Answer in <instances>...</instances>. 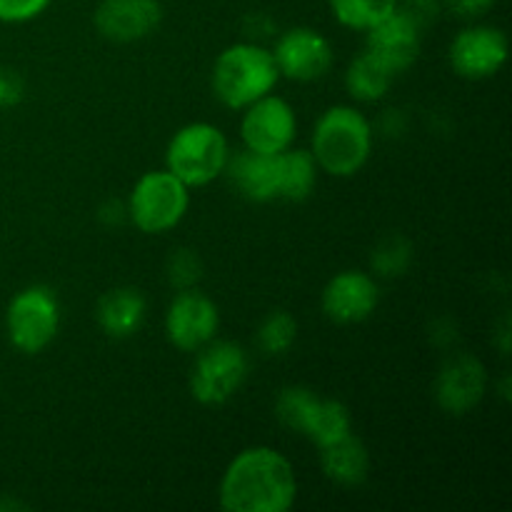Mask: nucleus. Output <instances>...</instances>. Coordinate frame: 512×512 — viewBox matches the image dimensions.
<instances>
[{
	"instance_id": "a211bd4d",
	"label": "nucleus",
	"mask_w": 512,
	"mask_h": 512,
	"mask_svg": "<svg viewBox=\"0 0 512 512\" xmlns=\"http://www.w3.org/2000/svg\"><path fill=\"white\" fill-rule=\"evenodd\" d=\"M320 450V468L325 478L343 488H358L370 478V450L355 433L343 435L335 443L323 445Z\"/></svg>"
},
{
	"instance_id": "9d476101",
	"label": "nucleus",
	"mask_w": 512,
	"mask_h": 512,
	"mask_svg": "<svg viewBox=\"0 0 512 512\" xmlns=\"http://www.w3.org/2000/svg\"><path fill=\"white\" fill-rule=\"evenodd\" d=\"M273 53L275 65H278L280 78L295 80V83H315L325 78L333 68V45L318 33L315 28H290L275 40Z\"/></svg>"
},
{
	"instance_id": "dca6fc26",
	"label": "nucleus",
	"mask_w": 512,
	"mask_h": 512,
	"mask_svg": "<svg viewBox=\"0 0 512 512\" xmlns=\"http://www.w3.org/2000/svg\"><path fill=\"white\" fill-rule=\"evenodd\" d=\"M223 175H228L233 188L250 203L278 200V153L263 155L248 148L230 153Z\"/></svg>"
},
{
	"instance_id": "4be33fe9",
	"label": "nucleus",
	"mask_w": 512,
	"mask_h": 512,
	"mask_svg": "<svg viewBox=\"0 0 512 512\" xmlns=\"http://www.w3.org/2000/svg\"><path fill=\"white\" fill-rule=\"evenodd\" d=\"M318 400L320 395L315 393L313 388H305V385H288V388L280 390L278 398H275V418H278V423L283 425V428L303 435Z\"/></svg>"
},
{
	"instance_id": "39448f33",
	"label": "nucleus",
	"mask_w": 512,
	"mask_h": 512,
	"mask_svg": "<svg viewBox=\"0 0 512 512\" xmlns=\"http://www.w3.org/2000/svg\"><path fill=\"white\" fill-rule=\"evenodd\" d=\"M128 218L140 233L163 235L183 223L190 208V188L170 170L140 175L128 198Z\"/></svg>"
},
{
	"instance_id": "b1692460",
	"label": "nucleus",
	"mask_w": 512,
	"mask_h": 512,
	"mask_svg": "<svg viewBox=\"0 0 512 512\" xmlns=\"http://www.w3.org/2000/svg\"><path fill=\"white\" fill-rule=\"evenodd\" d=\"M298 338V323L288 310H273L258 328V348L265 355H285Z\"/></svg>"
},
{
	"instance_id": "f3484780",
	"label": "nucleus",
	"mask_w": 512,
	"mask_h": 512,
	"mask_svg": "<svg viewBox=\"0 0 512 512\" xmlns=\"http://www.w3.org/2000/svg\"><path fill=\"white\" fill-rule=\"evenodd\" d=\"M145 313H148L145 295L130 285L108 290L100 295L98 305H95V320H98L100 330L113 340L133 338L143 328Z\"/></svg>"
},
{
	"instance_id": "a878e982",
	"label": "nucleus",
	"mask_w": 512,
	"mask_h": 512,
	"mask_svg": "<svg viewBox=\"0 0 512 512\" xmlns=\"http://www.w3.org/2000/svg\"><path fill=\"white\" fill-rule=\"evenodd\" d=\"M165 273H168L170 285H173L175 290L198 288L200 278H203V260H200V255L195 253V250L180 248L168 258Z\"/></svg>"
},
{
	"instance_id": "f257e3e1",
	"label": "nucleus",
	"mask_w": 512,
	"mask_h": 512,
	"mask_svg": "<svg viewBox=\"0 0 512 512\" xmlns=\"http://www.w3.org/2000/svg\"><path fill=\"white\" fill-rule=\"evenodd\" d=\"M298 498L293 463L270 445H253L235 455L218 485L225 512H288Z\"/></svg>"
},
{
	"instance_id": "6e6552de",
	"label": "nucleus",
	"mask_w": 512,
	"mask_h": 512,
	"mask_svg": "<svg viewBox=\"0 0 512 512\" xmlns=\"http://www.w3.org/2000/svg\"><path fill=\"white\" fill-rule=\"evenodd\" d=\"M298 135V115L295 108L280 95H263L260 100L243 108L240 118V140L243 148L253 153L275 155L293 148Z\"/></svg>"
},
{
	"instance_id": "f03ea898",
	"label": "nucleus",
	"mask_w": 512,
	"mask_h": 512,
	"mask_svg": "<svg viewBox=\"0 0 512 512\" xmlns=\"http://www.w3.org/2000/svg\"><path fill=\"white\" fill-rule=\"evenodd\" d=\"M373 125L353 105H333L318 118L310 155L320 173L330 178H353L373 155Z\"/></svg>"
},
{
	"instance_id": "20e7f679",
	"label": "nucleus",
	"mask_w": 512,
	"mask_h": 512,
	"mask_svg": "<svg viewBox=\"0 0 512 512\" xmlns=\"http://www.w3.org/2000/svg\"><path fill=\"white\" fill-rule=\"evenodd\" d=\"M230 145L223 130L213 123H188L170 138L165 148V170L188 188H205L225 173Z\"/></svg>"
},
{
	"instance_id": "7c9ffc66",
	"label": "nucleus",
	"mask_w": 512,
	"mask_h": 512,
	"mask_svg": "<svg viewBox=\"0 0 512 512\" xmlns=\"http://www.w3.org/2000/svg\"><path fill=\"white\" fill-rule=\"evenodd\" d=\"M0 510H28V505L18 503V500H0Z\"/></svg>"
},
{
	"instance_id": "412c9836",
	"label": "nucleus",
	"mask_w": 512,
	"mask_h": 512,
	"mask_svg": "<svg viewBox=\"0 0 512 512\" xmlns=\"http://www.w3.org/2000/svg\"><path fill=\"white\" fill-rule=\"evenodd\" d=\"M348 433H353V418H350L348 405L335 398H320L313 415H310L303 438L315 443V448H323V445L335 443Z\"/></svg>"
},
{
	"instance_id": "4468645a",
	"label": "nucleus",
	"mask_w": 512,
	"mask_h": 512,
	"mask_svg": "<svg viewBox=\"0 0 512 512\" xmlns=\"http://www.w3.org/2000/svg\"><path fill=\"white\" fill-rule=\"evenodd\" d=\"M93 23L110 43H138L160 28L163 5L160 0H100Z\"/></svg>"
},
{
	"instance_id": "9b49d317",
	"label": "nucleus",
	"mask_w": 512,
	"mask_h": 512,
	"mask_svg": "<svg viewBox=\"0 0 512 512\" xmlns=\"http://www.w3.org/2000/svg\"><path fill=\"white\" fill-rule=\"evenodd\" d=\"M448 58L460 78L488 80L508 63V35L495 25H470L455 35Z\"/></svg>"
},
{
	"instance_id": "5701e85b",
	"label": "nucleus",
	"mask_w": 512,
	"mask_h": 512,
	"mask_svg": "<svg viewBox=\"0 0 512 512\" xmlns=\"http://www.w3.org/2000/svg\"><path fill=\"white\" fill-rule=\"evenodd\" d=\"M328 3L340 25L365 33L383 18H388L398 8L400 0H328Z\"/></svg>"
},
{
	"instance_id": "c85d7f7f",
	"label": "nucleus",
	"mask_w": 512,
	"mask_h": 512,
	"mask_svg": "<svg viewBox=\"0 0 512 512\" xmlns=\"http://www.w3.org/2000/svg\"><path fill=\"white\" fill-rule=\"evenodd\" d=\"M25 98V80L18 70L0 68V110L15 108Z\"/></svg>"
},
{
	"instance_id": "423d86ee",
	"label": "nucleus",
	"mask_w": 512,
	"mask_h": 512,
	"mask_svg": "<svg viewBox=\"0 0 512 512\" xmlns=\"http://www.w3.org/2000/svg\"><path fill=\"white\" fill-rule=\"evenodd\" d=\"M250 375V355L233 340H210L195 353L190 368V395L205 408L233 400Z\"/></svg>"
},
{
	"instance_id": "6ab92c4d",
	"label": "nucleus",
	"mask_w": 512,
	"mask_h": 512,
	"mask_svg": "<svg viewBox=\"0 0 512 512\" xmlns=\"http://www.w3.org/2000/svg\"><path fill=\"white\" fill-rule=\"evenodd\" d=\"M318 163L310 150L288 148L278 153V200L303 203L318 185Z\"/></svg>"
},
{
	"instance_id": "cd10ccee",
	"label": "nucleus",
	"mask_w": 512,
	"mask_h": 512,
	"mask_svg": "<svg viewBox=\"0 0 512 512\" xmlns=\"http://www.w3.org/2000/svg\"><path fill=\"white\" fill-rule=\"evenodd\" d=\"M398 8L425 33V28L438 20L443 3L440 0H405V3H398Z\"/></svg>"
},
{
	"instance_id": "bb28decb",
	"label": "nucleus",
	"mask_w": 512,
	"mask_h": 512,
	"mask_svg": "<svg viewBox=\"0 0 512 512\" xmlns=\"http://www.w3.org/2000/svg\"><path fill=\"white\" fill-rule=\"evenodd\" d=\"M53 0H0V23H30L48 10Z\"/></svg>"
},
{
	"instance_id": "0eeeda50",
	"label": "nucleus",
	"mask_w": 512,
	"mask_h": 512,
	"mask_svg": "<svg viewBox=\"0 0 512 512\" xmlns=\"http://www.w3.org/2000/svg\"><path fill=\"white\" fill-rule=\"evenodd\" d=\"M60 300L48 285H28L10 298L5 310V333L23 355H38L58 338Z\"/></svg>"
},
{
	"instance_id": "c756f323",
	"label": "nucleus",
	"mask_w": 512,
	"mask_h": 512,
	"mask_svg": "<svg viewBox=\"0 0 512 512\" xmlns=\"http://www.w3.org/2000/svg\"><path fill=\"white\" fill-rule=\"evenodd\" d=\"M498 3V0H443L445 8L450 10V13H455L458 18H483L485 13H490L493 10V5Z\"/></svg>"
},
{
	"instance_id": "aec40b11",
	"label": "nucleus",
	"mask_w": 512,
	"mask_h": 512,
	"mask_svg": "<svg viewBox=\"0 0 512 512\" xmlns=\"http://www.w3.org/2000/svg\"><path fill=\"white\" fill-rule=\"evenodd\" d=\"M395 75L380 63L378 58L363 50V53L355 55L353 63L348 65V73H345V88L360 103H378L388 95V90L393 88Z\"/></svg>"
},
{
	"instance_id": "ddd939ff",
	"label": "nucleus",
	"mask_w": 512,
	"mask_h": 512,
	"mask_svg": "<svg viewBox=\"0 0 512 512\" xmlns=\"http://www.w3.org/2000/svg\"><path fill=\"white\" fill-rule=\"evenodd\" d=\"M378 280L365 270H340L328 280L320 295L325 318L338 325H355L378 310Z\"/></svg>"
},
{
	"instance_id": "7ed1b4c3",
	"label": "nucleus",
	"mask_w": 512,
	"mask_h": 512,
	"mask_svg": "<svg viewBox=\"0 0 512 512\" xmlns=\"http://www.w3.org/2000/svg\"><path fill=\"white\" fill-rule=\"evenodd\" d=\"M280 73L273 53L260 43H233L215 58L210 85L225 108L243 110L273 93Z\"/></svg>"
},
{
	"instance_id": "1a4fd4ad",
	"label": "nucleus",
	"mask_w": 512,
	"mask_h": 512,
	"mask_svg": "<svg viewBox=\"0 0 512 512\" xmlns=\"http://www.w3.org/2000/svg\"><path fill=\"white\" fill-rule=\"evenodd\" d=\"M220 310L213 298L198 288L178 290L165 310V338L180 353H198L218 338Z\"/></svg>"
},
{
	"instance_id": "f8f14e48",
	"label": "nucleus",
	"mask_w": 512,
	"mask_h": 512,
	"mask_svg": "<svg viewBox=\"0 0 512 512\" xmlns=\"http://www.w3.org/2000/svg\"><path fill=\"white\" fill-rule=\"evenodd\" d=\"M488 370L475 355L460 353L443 363L438 378H435V400L440 410L448 415H468L470 410L483 403L488 393Z\"/></svg>"
},
{
	"instance_id": "2eb2a0df",
	"label": "nucleus",
	"mask_w": 512,
	"mask_h": 512,
	"mask_svg": "<svg viewBox=\"0 0 512 512\" xmlns=\"http://www.w3.org/2000/svg\"><path fill=\"white\" fill-rule=\"evenodd\" d=\"M420 48H423V30L400 8L365 30V50L393 75L405 73L418 60Z\"/></svg>"
},
{
	"instance_id": "393cba45",
	"label": "nucleus",
	"mask_w": 512,
	"mask_h": 512,
	"mask_svg": "<svg viewBox=\"0 0 512 512\" xmlns=\"http://www.w3.org/2000/svg\"><path fill=\"white\" fill-rule=\"evenodd\" d=\"M413 263V243L403 235H390L375 245L370 255V268L383 278H400Z\"/></svg>"
}]
</instances>
